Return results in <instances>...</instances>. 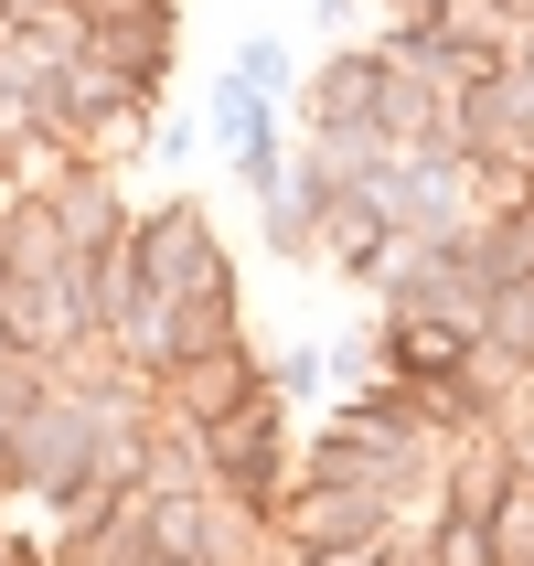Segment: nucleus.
<instances>
[{
  "label": "nucleus",
  "mask_w": 534,
  "mask_h": 566,
  "mask_svg": "<svg viewBox=\"0 0 534 566\" xmlns=\"http://www.w3.org/2000/svg\"><path fill=\"white\" fill-rule=\"evenodd\" d=\"M279 524H289V545H375L385 535V492L375 481H300Z\"/></svg>",
  "instance_id": "f03ea898"
},
{
  "label": "nucleus",
  "mask_w": 534,
  "mask_h": 566,
  "mask_svg": "<svg viewBox=\"0 0 534 566\" xmlns=\"http://www.w3.org/2000/svg\"><path fill=\"white\" fill-rule=\"evenodd\" d=\"M279 75H289V54H279V43H247V64H235V86H256V96H268Z\"/></svg>",
  "instance_id": "6e6552de"
},
{
  "label": "nucleus",
  "mask_w": 534,
  "mask_h": 566,
  "mask_svg": "<svg viewBox=\"0 0 534 566\" xmlns=\"http://www.w3.org/2000/svg\"><path fill=\"white\" fill-rule=\"evenodd\" d=\"M128 268H139V300H182L203 268H214V235H203V203H160L150 224H139V247H128Z\"/></svg>",
  "instance_id": "f257e3e1"
},
{
  "label": "nucleus",
  "mask_w": 534,
  "mask_h": 566,
  "mask_svg": "<svg viewBox=\"0 0 534 566\" xmlns=\"http://www.w3.org/2000/svg\"><path fill=\"white\" fill-rule=\"evenodd\" d=\"M503 11H513V22H534V0H503Z\"/></svg>",
  "instance_id": "f8f14e48"
},
{
  "label": "nucleus",
  "mask_w": 534,
  "mask_h": 566,
  "mask_svg": "<svg viewBox=\"0 0 534 566\" xmlns=\"http://www.w3.org/2000/svg\"><path fill=\"white\" fill-rule=\"evenodd\" d=\"M524 375H534V332H524Z\"/></svg>",
  "instance_id": "ddd939ff"
},
{
  "label": "nucleus",
  "mask_w": 534,
  "mask_h": 566,
  "mask_svg": "<svg viewBox=\"0 0 534 566\" xmlns=\"http://www.w3.org/2000/svg\"><path fill=\"white\" fill-rule=\"evenodd\" d=\"M492 566H534V471L513 460L503 503H492Z\"/></svg>",
  "instance_id": "423d86ee"
},
{
  "label": "nucleus",
  "mask_w": 534,
  "mask_h": 566,
  "mask_svg": "<svg viewBox=\"0 0 534 566\" xmlns=\"http://www.w3.org/2000/svg\"><path fill=\"white\" fill-rule=\"evenodd\" d=\"M11 343H22V321H0V353H11Z\"/></svg>",
  "instance_id": "9b49d317"
},
{
  "label": "nucleus",
  "mask_w": 534,
  "mask_h": 566,
  "mask_svg": "<svg viewBox=\"0 0 534 566\" xmlns=\"http://www.w3.org/2000/svg\"><path fill=\"white\" fill-rule=\"evenodd\" d=\"M203 460H214L235 492H256V503H268V492H279V396L256 385L235 417H214V428H203Z\"/></svg>",
  "instance_id": "7ed1b4c3"
},
{
  "label": "nucleus",
  "mask_w": 534,
  "mask_h": 566,
  "mask_svg": "<svg viewBox=\"0 0 534 566\" xmlns=\"http://www.w3.org/2000/svg\"><path fill=\"white\" fill-rule=\"evenodd\" d=\"M128 566H203V556H160V545H139V556H128Z\"/></svg>",
  "instance_id": "9d476101"
},
{
  "label": "nucleus",
  "mask_w": 534,
  "mask_h": 566,
  "mask_svg": "<svg viewBox=\"0 0 534 566\" xmlns=\"http://www.w3.org/2000/svg\"><path fill=\"white\" fill-rule=\"evenodd\" d=\"M375 566H449V556H439V535H385Z\"/></svg>",
  "instance_id": "0eeeda50"
},
{
  "label": "nucleus",
  "mask_w": 534,
  "mask_h": 566,
  "mask_svg": "<svg viewBox=\"0 0 534 566\" xmlns=\"http://www.w3.org/2000/svg\"><path fill=\"white\" fill-rule=\"evenodd\" d=\"M385 545V535H375ZM375 545H311V566H375Z\"/></svg>",
  "instance_id": "1a4fd4ad"
},
{
  "label": "nucleus",
  "mask_w": 534,
  "mask_h": 566,
  "mask_svg": "<svg viewBox=\"0 0 534 566\" xmlns=\"http://www.w3.org/2000/svg\"><path fill=\"white\" fill-rule=\"evenodd\" d=\"M385 364H396L407 385H449V375L481 364V332L449 321V311H396V321H385Z\"/></svg>",
  "instance_id": "20e7f679"
},
{
  "label": "nucleus",
  "mask_w": 534,
  "mask_h": 566,
  "mask_svg": "<svg viewBox=\"0 0 534 566\" xmlns=\"http://www.w3.org/2000/svg\"><path fill=\"white\" fill-rule=\"evenodd\" d=\"M171 375H182V407L203 417V428L256 396V375H247V353H235V343H224V353H192V364H171Z\"/></svg>",
  "instance_id": "39448f33"
}]
</instances>
